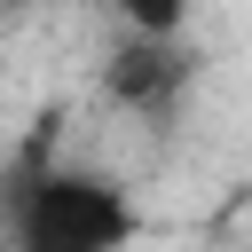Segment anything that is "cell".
Masks as SVG:
<instances>
[{
    "instance_id": "1",
    "label": "cell",
    "mask_w": 252,
    "mask_h": 252,
    "mask_svg": "<svg viewBox=\"0 0 252 252\" xmlns=\"http://www.w3.org/2000/svg\"><path fill=\"white\" fill-rule=\"evenodd\" d=\"M8 236H16V252H126L134 197L110 173L63 165L47 142H32L8 181Z\"/></svg>"
},
{
    "instance_id": "2",
    "label": "cell",
    "mask_w": 252,
    "mask_h": 252,
    "mask_svg": "<svg viewBox=\"0 0 252 252\" xmlns=\"http://www.w3.org/2000/svg\"><path fill=\"white\" fill-rule=\"evenodd\" d=\"M189 79H197V47L142 39V32H126L110 47V63H102V94L118 110H134V118H173V102L189 94Z\"/></svg>"
},
{
    "instance_id": "3",
    "label": "cell",
    "mask_w": 252,
    "mask_h": 252,
    "mask_svg": "<svg viewBox=\"0 0 252 252\" xmlns=\"http://www.w3.org/2000/svg\"><path fill=\"white\" fill-rule=\"evenodd\" d=\"M118 24L142 39H181L189 32V0H118Z\"/></svg>"
}]
</instances>
